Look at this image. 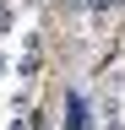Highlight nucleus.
<instances>
[{"label":"nucleus","instance_id":"f257e3e1","mask_svg":"<svg viewBox=\"0 0 125 130\" xmlns=\"http://www.w3.org/2000/svg\"><path fill=\"white\" fill-rule=\"evenodd\" d=\"M65 130H87V98L65 92Z\"/></svg>","mask_w":125,"mask_h":130},{"label":"nucleus","instance_id":"f03ea898","mask_svg":"<svg viewBox=\"0 0 125 130\" xmlns=\"http://www.w3.org/2000/svg\"><path fill=\"white\" fill-rule=\"evenodd\" d=\"M98 130H125V119H120V108H114V103H103V108H98Z\"/></svg>","mask_w":125,"mask_h":130}]
</instances>
